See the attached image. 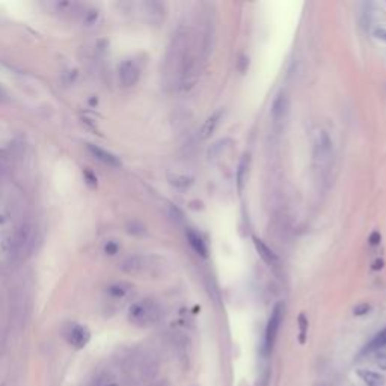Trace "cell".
<instances>
[{
    "label": "cell",
    "instance_id": "1",
    "mask_svg": "<svg viewBox=\"0 0 386 386\" xmlns=\"http://www.w3.org/2000/svg\"><path fill=\"white\" fill-rule=\"evenodd\" d=\"M210 53V35L180 28L172 36L165 57V80L174 89H189L196 82L201 62Z\"/></svg>",
    "mask_w": 386,
    "mask_h": 386
},
{
    "label": "cell",
    "instance_id": "2",
    "mask_svg": "<svg viewBox=\"0 0 386 386\" xmlns=\"http://www.w3.org/2000/svg\"><path fill=\"white\" fill-rule=\"evenodd\" d=\"M333 167V142L328 132L318 130L312 142V172L320 184L329 181Z\"/></svg>",
    "mask_w": 386,
    "mask_h": 386
},
{
    "label": "cell",
    "instance_id": "3",
    "mask_svg": "<svg viewBox=\"0 0 386 386\" xmlns=\"http://www.w3.org/2000/svg\"><path fill=\"white\" fill-rule=\"evenodd\" d=\"M165 269V261L154 255H132L121 263V270L132 276H160Z\"/></svg>",
    "mask_w": 386,
    "mask_h": 386
},
{
    "label": "cell",
    "instance_id": "4",
    "mask_svg": "<svg viewBox=\"0 0 386 386\" xmlns=\"http://www.w3.org/2000/svg\"><path fill=\"white\" fill-rule=\"evenodd\" d=\"M163 309L154 299H142L133 304L128 309V321L136 328H149L159 323Z\"/></svg>",
    "mask_w": 386,
    "mask_h": 386
},
{
    "label": "cell",
    "instance_id": "5",
    "mask_svg": "<svg viewBox=\"0 0 386 386\" xmlns=\"http://www.w3.org/2000/svg\"><path fill=\"white\" fill-rule=\"evenodd\" d=\"M284 312H285V306L284 304H276L275 308L272 309V314H270V318H269V323H267V328H266V335H264V353L266 356H269L275 347L276 338H277V332H279V328L282 325V320H284Z\"/></svg>",
    "mask_w": 386,
    "mask_h": 386
},
{
    "label": "cell",
    "instance_id": "6",
    "mask_svg": "<svg viewBox=\"0 0 386 386\" xmlns=\"http://www.w3.org/2000/svg\"><path fill=\"white\" fill-rule=\"evenodd\" d=\"M288 108H290V101H288L287 94L285 92L277 94V97L272 104V125H273L275 133L282 132L287 116H288Z\"/></svg>",
    "mask_w": 386,
    "mask_h": 386
},
{
    "label": "cell",
    "instance_id": "7",
    "mask_svg": "<svg viewBox=\"0 0 386 386\" xmlns=\"http://www.w3.org/2000/svg\"><path fill=\"white\" fill-rule=\"evenodd\" d=\"M139 79H140V68L135 60L128 59L119 65V82L124 88L135 86L139 82Z\"/></svg>",
    "mask_w": 386,
    "mask_h": 386
},
{
    "label": "cell",
    "instance_id": "8",
    "mask_svg": "<svg viewBox=\"0 0 386 386\" xmlns=\"http://www.w3.org/2000/svg\"><path fill=\"white\" fill-rule=\"evenodd\" d=\"M65 336H67V341L76 347V349H82L88 344L91 335H89V331L86 328H83L80 325H70L68 329L65 331Z\"/></svg>",
    "mask_w": 386,
    "mask_h": 386
},
{
    "label": "cell",
    "instance_id": "9",
    "mask_svg": "<svg viewBox=\"0 0 386 386\" xmlns=\"http://www.w3.org/2000/svg\"><path fill=\"white\" fill-rule=\"evenodd\" d=\"M88 149H89V153L97 159V160H100L101 163H104L106 166H111V167H119L121 166V162L118 160V157L115 156V154H112L109 151H106V149H103V148H100V146H97V145H88Z\"/></svg>",
    "mask_w": 386,
    "mask_h": 386
},
{
    "label": "cell",
    "instance_id": "10",
    "mask_svg": "<svg viewBox=\"0 0 386 386\" xmlns=\"http://www.w3.org/2000/svg\"><path fill=\"white\" fill-rule=\"evenodd\" d=\"M253 246H255L256 252L260 253V256L263 258V261H264L266 264H269L270 267L277 264V256L275 255V252L269 248V246H267L263 240H260V239L253 237Z\"/></svg>",
    "mask_w": 386,
    "mask_h": 386
},
{
    "label": "cell",
    "instance_id": "11",
    "mask_svg": "<svg viewBox=\"0 0 386 386\" xmlns=\"http://www.w3.org/2000/svg\"><path fill=\"white\" fill-rule=\"evenodd\" d=\"M222 115H223V112L218 111L215 112L211 116H208V119L204 122V125H202V128H201V132H199L201 139L211 138V135L216 132V128H218V125H219V122H221Z\"/></svg>",
    "mask_w": 386,
    "mask_h": 386
},
{
    "label": "cell",
    "instance_id": "12",
    "mask_svg": "<svg viewBox=\"0 0 386 386\" xmlns=\"http://www.w3.org/2000/svg\"><path fill=\"white\" fill-rule=\"evenodd\" d=\"M358 376L360 380L367 386H385L386 379L385 376H382L377 371L373 370H358Z\"/></svg>",
    "mask_w": 386,
    "mask_h": 386
},
{
    "label": "cell",
    "instance_id": "13",
    "mask_svg": "<svg viewBox=\"0 0 386 386\" xmlns=\"http://www.w3.org/2000/svg\"><path fill=\"white\" fill-rule=\"evenodd\" d=\"M91 386H121V380H119V377L113 371L104 370V371H100L94 377Z\"/></svg>",
    "mask_w": 386,
    "mask_h": 386
},
{
    "label": "cell",
    "instance_id": "14",
    "mask_svg": "<svg viewBox=\"0 0 386 386\" xmlns=\"http://www.w3.org/2000/svg\"><path fill=\"white\" fill-rule=\"evenodd\" d=\"M186 235H187V240H189V243H190V246L193 248V250H195V252H198V253H199V255H202V256H207L208 249H207V245H205L204 239H202L198 232H195L193 229H187Z\"/></svg>",
    "mask_w": 386,
    "mask_h": 386
},
{
    "label": "cell",
    "instance_id": "15",
    "mask_svg": "<svg viewBox=\"0 0 386 386\" xmlns=\"http://www.w3.org/2000/svg\"><path fill=\"white\" fill-rule=\"evenodd\" d=\"M248 172H249V156H245L243 160L240 162L239 169H237V189L239 192H243L246 180H248Z\"/></svg>",
    "mask_w": 386,
    "mask_h": 386
},
{
    "label": "cell",
    "instance_id": "16",
    "mask_svg": "<svg viewBox=\"0 0 386 386\" xmlns=\"http://www.w3.org/2000/svg\"><path fill=\"white\" fill-rule=\"evenodd\" d=\"M383 346H386V329L380 332L367 347H365V353H370V352H376L379 349H382Z\"/></svg>",
    "mask_w": 386,
    "mask_h": 386
},
{
    "label": "cell",
    "instance_id": "17",
    "mask_svg": "<svg viewBox=\"0 0 386 386\" xmlns=\"http://www.w3.org/2000/svg\"><path fill=\"white\" fill-rule=\"evenodd\" d=\"M299 328H301V336H299V341L301 344L305 342V336H306V331H308V320L305 317L304 314L299 315Z\"/></svg>",
    "mask_w": 386,
    "mask_h": 386
},
{
    "label": "cell",
    "instance_id": "18",
    "mask_svg": "<svg viewBox=\"0 0 386 386\" xmlns=\"http://www.w3.org/2000/svg\"><path fill=\"white\" fill-rule=\"evenodd\" d=\"M374 362H376V365H377L379 368H382V370H385L386 371V353H383V352L376 353Z\"/></svg>",
    "mask_w": 386,
    "mask_h": 386
},
{
    "label": "cell",
    "instance_id": "19",
    "mask_svg": "<svg viewBox=\"0 0 386 386\" xmlns=\"http://www.w3.org/2000/svg\"><path fill=\"white\" fill-rule=\"evenodd\" d=\"M370 309H371V306L368 304H360L355 308L353 314H355V315H365V314H368Z\"/></svg>",
    "mask_w": 386,
    "mask_h": 386
},
{
    "label": "cell",
    "instance_id": "20",
    "mask_svg": "<svg viewBox=\"0 0 386 386\" xmlns=\"http://www.w3.org/2000/svg\"><path fill=\"white\" fill-rule=\"evenodd\" d=\"M374 36L385 41L386 42V29L385 28H376L374 29Z\"/></svg>",
    "mask_w": 386,
    "mask_h": 386
},
{
    "label": "cell",
    "instance_id": "21",
    "mask_svg": "<svg viewBox=\"0 0 386 386\" xmlns=\"http://www.w3.org/2000/svg\"><path fill=\"white\" fill-rule=\"evenodd\" d=\"M3 100V92H2V89H0V101Z\"/></svg>",
    "mask_w": 386,
    "mask_h": 386
},
{
    "label": "cell",
    "instance_id": "22",
    "mask_svg": "<svg viewBox=\"0 0 386 386\" xmlns=\"http://www.w3.org/2000/svg\"><path fill=\"white\" fill-rule=\"evenodd\" d=\"M315 386H323V385H315Z\"/></svg>",
    "mask_w": 386,
    "mask_h": 386
}]
</instances>
